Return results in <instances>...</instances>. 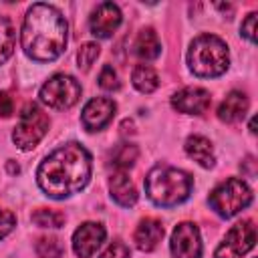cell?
<instances>
[{
  "label": "cell",
  "mask_w": 258,
  "mask_h": 258,
  "mask_svg": "<svg viewBox=\"0 0 258 258\" xmlns=\"http://www.w3.org/2000/svg\"><path fill=\"white\" fill-rule=\"evenodd\" d=\"M91 177V153L81 143H64L54 149L36 169L40 189L54 200L81 191Z\"/></svg>",
  "instance_id": "1"
},
{
  "label": "cell",
  "mask_w": 258,
  "mask_h": 258,
  "mask_svg": "<svg viewBox=\"0 0 258 258\" xmlns=\"http://www.w3.org/2000/svg\"><path fill=\"white\" fill-rule=\"evenodd\" d=\"M67 20L50 4H32L22 22V50L36 62H50L64 52Z\"/></svg>",
  "instance_id": "2"
},
{
  "label": "cell",
  "mask_w": 258,
  "mask_h": 258,
  "mask_svg": "<svg viewBox=\"0 0 258 258\" xmlns=\"http://www.w3.org/2000/svg\"><path fill=\"white\" fill-rule=\"evenodd\" d=\"M191 185L194 179L189 173L169 165H155L145 177L147 198L163 208H171L185 202L191 194Z\"/></svg>",
  "instance_id": "3"
},
{
  "label": "cell",
  "mask_w": 258,
  "mask_h": 258,
  "mask_svg": "<svg viewBox=\"0 0 258 258\" xmlns=\"http://www.w3.org/2000/svg\"><path fill=\"white\" fill-rule=\"evenodd\" d=\"M187 64L198 77H220L230 64V52L216 34H202L194 38L187 50Z\"/></svg>",
  "instance_id": "4"
},
{
  "label": "cell",
  "mask_w": 258,
  "mask_h": 258,
  "mask_svg": "<svg viewBox=\"0 0 258 258\" xmlns=\"http://www.w3.org/2000/svg\"><path fill=\"white\" fill-rule=\"evenodd\" d=\"M212 210L222 216V218H232L236 216L240 210L248 208L252 202V189L248 187L246 181L238 179V177H230L226 181H222L220 185H216L208 198Z\"/></svg>",
  "instance_id": "5"
},
{
  "label": "cell",
  "mask_w": 258,
  "mask_h": 258,
  "mask_svg": "<svg viewBox=\"0 0 258 258\" xmlns=\"http://www.w3.org/2000/svg\"><path fill=\"white\" fill-rule=\"evenodd\" d=\"M46 131H48L46 113L36 103H28V105H24V109L18 117V123L12 133V141L16 143L18 149L28 151L38 145V141L46 135Z\"/></svg>",
  "instance_id": "6"
},
{
  "label": "cell",
  "mask_w": 258,
  "mask_h": 258,
  "mask_svg": "<svg viewBox=\"0 0 258 258\" xmlns=\"http://www.w3.org/2000/svg\"><path fill=\"white\" fill-rule=\"evenodd\" d=\"M81 97V85L71 75L58 73L40 87V101L50 109H71Z\"/></svg>",
  "instance_id": "7"
},
{
  "label": "cell",
  "mask_w": 258,
  "mask_h": 258,
  "mask_svg": "<svg viewBox=\"0 0 258 258\" xmlns=\"http://www.w3.org/2000/svg\"><path fill=\"white\" fill-rule=\"evenodd\" d=\"M256 242V226L252 220L238 222L230 228L224 242L216 248L214 258H242L254 248Z\"/></svg>",
  "instance_id": "8"
},
{
  "label": "cell",
  "mask_w": 258,
  "mask_h": 258,
  "mask_svg": "<svg viewBox=\"0 0 258 258\" xmlns=\"http://www.w3.org/2000/svg\"><path fill=\"white\" fill-rule=\"evenodd\" d=\"M173 258H202V238L200 230L191 222H181L175 226L169 242Z\"/></svg>",
  "instance_id": "9"
},
{
  "label": "cell",
  "mask_w": 258,
  "mask_h": 258,
  "mask_svg": "<svg viewBox=\"0 0 258 258\" xmlns=\"http://www.w3.org/2000/svg\"><path fill=\"white\" fill-rule=\"evenodd\" d=\"M105 240V228L97 222L81 224L73 234V250L79 258H91Z\"/></svg>",
  "instance_id": "10"
},
{
  "label": "cell",
  "mask_w": 258,
  "mask_h": 258,
  "mask_svg": "<svg viewBox=\"0 0 258 258\" xmlns=\"http://www.w3.org/2000/svg\"><path fill=\"white\" fill-rule=\"evenodd\" d=\"M115 101L113 99H107V97H95L91 99L85 109H83V115H81V121H83V127L87 131H99L103 129L115 115Z\"/></svg>",
  "instance_id": "11"
},
{
  "label": "cell",
  "mask_w": 258,
  "mask_h": 258,
  "mask_svg": "<svg viewBox=\"0 0 258 258\" xmlns=\"http://www.w3.org/2000/svg\"><path fill=\"white\" fill-rule=\"evenodd\" d=\"M121 24V10L117 4L113 2H101L93 14H91V20H89V26H91V32L97 36V38H107L111 36L117 26Z\"/></svg>",
  "instance_id": "12"
},
{
  "label": "cell",
  "mask_w": 258,
  "mask_h": 258,
  "mask_svg": "<svg viewBox=\"0 0 258 258\" xmlns=\"http://www.w3.org/2000/svg\"><path fill=\"white\" fill-rule=\"evenodd\" d=\"M210 93L202 87H185L171 97L173 109L185 115H202L210 107Z\"/></svg>",
  "instance_id": "13"
},
{
  "label": "cell",
  "mask_w": 258,
  "mask_h": 258,
  "mask_svg": "<svg viewBox=\"0 0 258 258\" xmlns=\"http://www.w3.org/2000/svg\"><path fill=\"white\" fill-rule=\"evenodd\" d=\"M163 238V224L155 218H145L137 224L135 228V234H133V240H135V246L141 250V252H151L157 248V244L161 242Z\"/></svg>",
  "instance_id": "14"
},
{
  "label": "cell",
  "mask_w": 258,
  "mask_h": 258,
  "mask_svg": "<svg viewBox=\"0 0 258 258\" xmlns=\"http://www.w3.org/2000/svg\"><path fill=\"white\" fill-rule=\"evenodd\" d=\"M246 111H248V97L242 91H230L218 107V117L224 123H236L246 115Z\"/></svg>",
  "instance_id": "15"
},
{
  "label": "cell",
  "mask_w": 258,
  "mask_h": 258,
  "mask_svg": "<svg viewBox=\"0 0 258 258\" xmlns=\"http://www.w3.org/2000/svg\"><path fill=\"white\" fill-rule=\"evenodd\" d=\"M109 191H111V198L123 208H129L137 202V189L125 171H115L109 177Z\"/></svg>",
  "instance_id": "16"
},
{
  "label": "cell",
  "mask_w": 258,
  "mask_h": 258,
  "mask_svg": "<svg viewBox=\"0 0 258 258\" xmlns=\"http://www.w3.org/2000/svg\"><path fill=\"white\" fill-rule=\"evenodd\" d=\"M185 153L200 163L202 167H212L216 157H214V147L210 143V139H206L204 135H189L185 139Z\"/></svg>",
  "instance_id": "17"
},
{
  "label": "cell",
  "mask_w": 258,
  "mask_h": 258,
  "mask_svg": "<svg viewBox=\"0 0 258 258\" xmlns=\"http://www.w3.org/2000/svg\"><path fill=\"white\" fill-rule=\"evenodd\" d=\"M133 50L135 54L141 58V60H153L159 56L161 52V42L155 34L153 28H141L137 38H135V44H133Z\"/></svg>",
  "instance_id": "18"
},
{
  "label": "cell",
  "mask_w": 258,
  "mask_h": 258,
  "mask_svg": "<svg viewBox=\"0 0 258 258\" xmlns=\"http://www.w3.org/2000/svg\"><path fill=\"white\" fill-rule=\"evenodd\" d=\"M131 81H133V87L141 93H153L159 87V77L149 64H137L133 69Z\"/></svg>",
  "instance_id": "19"
},
{
  "label": "cell",
  "mask_w": 258,
  "mask_h": 258,
  "mask_svg": "<svg viewBox=\"0 0 258 258\" xmlns=\"http://www.w3.org/2000/svg\"><path fill=\"white\" fill-rule=\"evenodd\" d=\"M137 155H139L137 145H133V143H121L111 153V165L115 167V171H125V169H129L135 163Z\"/></svg>",
  "instance_id": "20"
},
{
  "label": "cell",
  "mask_w": 258,
  "mask_h": 258,
  "mask_svg": "<svg viewBox=\"0 0 258 258\" xmlns=\"http://www.w3.org/2000/svg\"><path fill=\"white\" fill-rule=\"evenodd\" d=\"M32 222L40 228H62L64 226V214L52 208H38L32 212Z\"/></svg>",
  "instance_id": "21"
},
{
  "label": "cell",
  "mask_w": 258,
  "mask_h": 258,
  "mask_svg": "<svg viewBox=\"0 0 258 258\" xmlns=\"http://www.w3.org/2000/svg\"><path fill=\"white\" fill-rule=\"evenodd\" d=\"M14 50V30L6 16H0V64L10 58Z\"/></svg>",
  "instance_id": "22"
},
{
  "label": "cell",
  "mask_w": 258,
  "mask_h": 258,
  "mask_svg": "<svg viewBox=\"0 0 258 258\" xmlns=\"http://www.w3.org/2000/svg\"><path fill=\"white\" fill-rule=\"evenodd\" d=\"M64 252L62 244L54 236H42L36 242V254L38 258H60Z\"/></svg>",
  "instance_id": "23"
},
{
  "label": "cell",
  "mask_w": 258,
  "mask_h": 258,
  "mask_svg": "<svg viewBox=\"0 0 258 258\" xmlns=\"http://www.w3.org/2000/svg\"><path fill=\"white\" fill-rule=\"evenodd\" d=\"M99 52H101V46H99L97 42H85V44L79 48V52H77L79 69H83V71H89V69H91V64L97 60Z\"/></svg>",
  "instance_id": "24"
},
{
  "label": "cell",
  "mask_w": 258,
  "mask_h": 258,
  "mask_svg": "<svg viewBox=\"0 0 258 258\" xmlns=\"http://www.w3.org/2000/svg\"><path fill=\"white\" fill-rule=\"evenodd\" d=\"M99 87L105 91H117L119 89V77L111 64H105L99 75Z\"/></svg>",
  "instance_id": "25"
},
{
  "label": "cell",
  "mask_w": 258,
  "mask_h": 258,
  "mask_svg": "<svg viewBox=\"0 0 258 258\" xmlns=\"http://www.w3.org/2000/svg\"><path fill=\"white\" fill-rule=\"evenodd\" d=\"M99 258H129V248L123 244V242H113V244H109L105 250H103V254L99 256Z\"/></svg>",
  "instance_id": "26"
},
{
  "label": "cell",
  "mask_w": 258,
  "mask_h": 258,
  "mask_svg": "<svg viewBox=\"0 0 258 258\" xmlns=\"http://www.w3.org/2000/svg\"><path fill=\"white\" fill-rule=\"evenodd\" d=\"M16 226V216L10 210H2L0 208V240L12 232V228Z\"/></svg>",
  "instance_id": "27"
},
{
  "label": "cell",
  "mask_w": 258,
  "mask_h": 258,
  "mask_svg": "<svg viewBox=\"0 0 258 258\" xmlns=\"http://www.w3.org/2000/svg\"><path fill=\"white\" fill-rule=\"evenodd\" d=\"M240 32L242 36H246L250 42H256V12H250L246 16V20L242 22L240 26Z\"/></svg>",
  "instance_id": "28"
},
{
  "label": "cell",
  "mask_w": 258,
  "mask_h": 258,
  "mask_svg": "<svg viewBox=\"0 0 258 258\" xmlns=\"http://www.w3.org/2000/svg\"><path fill=\"white\" fill-rule=\"evenodd\" d=\"M12 113H14V101L6 91H2L0 93V115L2 117H10Z\"/></svg>",
  "instance_id": "29"
}]
</instances>
